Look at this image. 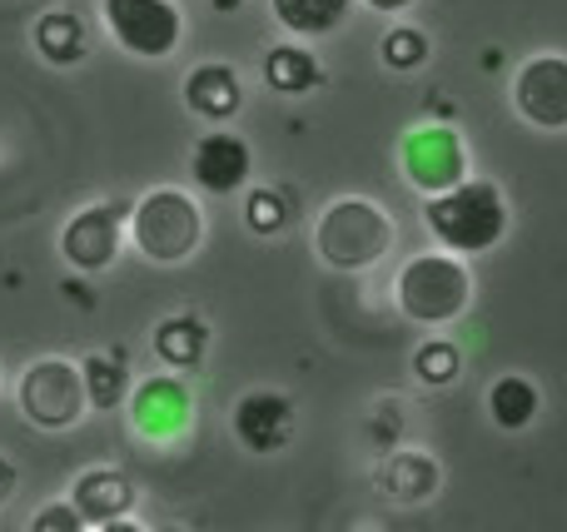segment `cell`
Here are the masks:
<instances>
[{
    "instance_id": "6da1fadb",
    "label": "cell",
    "mask_w": 567,
    "mask_h": 532,
    "mask_svg": "<svg viewBox=\"0 0 567 532\" xmlns=\"http://www.w3.org/2000/svg\"><path fill=\"white\" fill-rule=\"evenodd\" d=\"M423 225L439 239V249H453V254H488V249L503 244L508 234V199H503L498 185L488 179H458L443 195H429L423 205Z\"/></svg>"
},
{
    "instance_id": "7a4b0ae2",
    "label": "cell",
    "mask_w": 567,
    "mask_h": 532,
    "mask_svg": "<svg viewBox=\"0 0 567 532\" xmlns=\"http://www.w3.org/2000/svg\"><path fill=\"white\" fill-rule=\"evenodd\" d=\"M393 249V219L383 215L373 199L343 195L313 225V254L333 269V274H363Z\"/></svg>"
},
{
    "instance_id": "3957f363",
    "label": "cell",
    "mask_w": 567,
    "mask_h": 532,
    "mask_svg": "<svg viewBox=\"0 0 567 532\" xmlns=\"http://www.w3.org/2000/svg\"><path fill=\"white\" fill-rule=\"evenodd\" d=\"M393 299H399V314L409 319V324L443 328L468 314L473 274H468V264H463V254H453V249H443V254H419L399 269Z\"/></svg>"
},
{
    "instance_id": "277c9868",
    "label": "cell",
    "mask_w": 567,
    "mask_h": 532,
    "mask_svg": "<svg viewBox=\"0 0 567 532\" xmlns=\"http://www.w3.org/2000/svg\"><path fill=\"white\" fill-rule=\"evenodd\" d=\"M130 239L150 264H185L205 244V209L185 189H150L130 209Z\"/></svg>"
},
{
    "instance_id": "5b68a950",
    "label": "cell",
    "mask_w": 567,
    "mask_h": 532,
    "mask_svg": "<svg viewBox=\"0 0 567 532\" xmlns=\"http://www.w3.org/2000/svg\"><path fill=\"white\" fill-rule=\"evenodd\" d=\"M90 394H85V368L70 358H40L20 378V414L45 434H65L85 418Z\"/></svg>"
},
{
    "instance_id": "8992f818",
    "label": "cell",
    "mask_w": 567,
    "mask_h": 532,
    "mask_svg": "<svg viewBox=\"0 0 567 532\" xmlns=\"http://www.w3.org/2000/svg\"><path fill=\"white\" fill-rule=\"evenodd\" d=\"M100 10L110 40L135 60H165L185 40V15L175 0H100Z\"/></svg>"
},
{
    "instance_id": "52a82bcc",
    "label": "cell",
    "mask_w": 567,
    "mask_h": 532,
    "mask_svg": "<svg viewBox=\"0 0 567 532\" xmlns=\"http://www.w3.org/2000/svg\"><path fill=\"white\" fill-rule=\"evenodd\" d=\"M403 175L419 195H443L458 179H468V149H463V135L453 125H419L403 135L399 145Z\"/></svg>"
},
{
    "instance_id": "ba28073f",
    "label": "cell",
    "mask_w": 567,
    "mask_h": 532,
    "mask_svg": "<svg viewBox=\"0 0 567 532\" xmlns=\"http://www.w3.org/2000/svg\"><path fill=\"white\" fill-rule=\"evenodd\" d=\"M513 105L528 119L533 129H548V135H563L567 129V55H543L523 60V70L513 75Z\"/></svg>"
},
{
    "instance_id": "9c48e42d",
    "label": "cell",
    "mask_w": 567,
    "mask_h": 532,
    "mask_svg": "<svg viewBox=\"0 0 567 532\" xmlns=\"http://www.w3.org/2000/svg\"><path fill=\"white\" fill-rule=\"evenodd\" d=\"M130 424H135L140 438H155V444H169L179 438L189 424H195V394L179 374H155L130 394Z\"/></svg>"
},
{
    "instance_id": "30bf717a",
    "label": "cell",
    "mask_w": 567,
    "mask_h": 532,
    "mask_svg": "<svg viewBox=\"0 0 567 532\" xmlns=\"http://www.w3.org/2000/svg\"><path fill=\"white\" fill-rule=\"evenodd\" d=\"M120 239H125L120 209L115 205H90L60 229V254H65V264L80 269V274H100V269L115 264Z\"/></svg>"
},
{
    "instance_id": "8fae6325",
    "label": "cell",
    "mask_w": 567,
    "mask_h": 532,
    "mask_svg": "<svg viewBox=\"0 0 567 532\" xmlns=\"http://www.w3.org/2000/svg\"><path fill=\"white\" fill-rule=\"evenodd\" d=\"M189 175H195V185L205 189V195H239V189L249 185V175H255V155H249V145L239 135H199L195 149H189Z\"/></svg>"
},
{
    "instance_id": "7c38bea8",
    "label": "cell",
    "mask_w": 567,
    "mask_h": 532,
    "mask_svg": "<svg viewBox=\"0 0 567 532\" xmlns=\"http://www.w3.org/2000/svg\"><path fill=\"white\" fill-rule=\"evenodd\" d=\"M235 438L249 453H279L293 438V404L275 388H255L235 404Z\"/></svg>"
},
{
    "instance_id": "4fadbf2b",
    "label": "cell",
    "mask_w": 567,
    "mask_h": 532,
    "mask_svg": "<svg viewBox=\"0 0 567 532\" xmlns=\"http://www.w3.org/2000/svg\"><path fill=\"white\" fill-rule=\"evenodd\" d=\"M70 503L80 508L85 528H115V532H130V508H135V483L115 468H90V473L75 478V493Z\"/></svg>"
},
{
    "instance_id": "5bb4252c",
    "label": "cell",
    "mask_w": 567,
    "mask_h": 532,
    "mask_svg": "<svg viewBox=\"0 0 567 532\" xmlns=\"http://www.w3.org/2000/svg\"><path fill=\"white\" fill-rule=\"evenodd\" d=\"M185 105H189V115L215 119V125L235 119L239 105H245L239 70L235 65H219V60H209V65H195V70H189V80H185Z\"/></svg>"
},
{
    "instance_id": "9a60e30c",
    "label": "cell",
    "mask_w": 567,
    "mask_h": 532,
    "mask_svg": "<svg viewBox=\"0 0 567 532\" xmlns=\"http://www.w3.org/2000/svg\"><path fill=\"white\" fill-rule=\"evenodd\" d=\"M209 354V324L199 314H175L155 328V358L175 374H195Z\"/></svg>"
},
{
    "instance_id": "2e32d148",
    "label": "cell",
    "mask_w": 567,
    "mask_h": 532,
    "mask_svg": "<svg viewBox=\"0 0 567 532\" xmlns=\"http://www.w3.org/2000/svg\"><path fill=\"white\" fill-rule=\"evenodd\" d=\"M269 10H275V20L289 35L319 40V35H333L349 20L353 0H269Z\"/></svg>"
},
{
    "instance_id": "e0dca14e",
    "label": "cell",
    "mask_w": 567,
    "mask_h": 532,
    "mask_svg": "<svg viewBox=\"0 0 567 532\" xmlns=\"http://www.w3.org/2000/svg\"><path fill=\"white\" fill-rule=\"evenodd\" d=\"M543 408V394L533 378L523 374H503L498 384L488 388V418L503 428V434H518V428H528L533 418H538Z\"/></svg>"
},
{
    "instance_id": "ac0fdd59",
    "label": "cell",
    "mask_w": 567,
    "mask_h": 532,
    "mask_svg": "<svg viewBox=\"0 0 567 532\" xmlns=\"http://www.w3.org/2000/svg\"><path fill=\"white\" fill-rule=\"evenodd\" d=\"M383 493L399 498V503H423V498L439 493V463L429 453H393L379 473Z\"/></svg>"
},
{
    "instance_id": "d6986e66",
    "label": "cell",
    "mask_w": 567,
    "mask_h": 532,
    "mask_svg": "<svg viewBox=\"0 0 567 532\" xmlns=\"http://www.w3.org/2000/svg\"><path fill=\"white\" fill-rule=\"evenodd\" d=\"M319 60L309 55L303 45H275L265 55V85L275 90V95H309L313 85H319Z\"/></svg>"
},
{
    "instance_id": "ffe728a7",
    "label": "cell",
    "mask_w": 567,
    "mask_h": 532,
    "mask_svg": "<svg viewBox=\"0 0 567 532\" xmlns=\"http://www.w3.org/2000/svg\"><path fill=\"white\" fill-rule=\"evenodd\" d=\"M35 50L50 65H80L85 60V25L75 10H50L35 25Z\"/></svg>"
},
{
    "instance_id": "44dd1931",
    "label": "cell",
    "mask_w": 567,
    "mask_h": 532,
    "mask_svg": "<svg viewBox=\"0 0 567 532\" xmlns=\"http://www.w3.org/2000/svg\"><path fill=\"white\" fill-rule=\"evenodd\" d=\"M80 368H85V394H90L95 414L120 408L130 398V374H125V358L120 354H90Z\"/></svg>"
},
{
    "instance_id": "7402d4cb",
    "label": "cell",
    "mask_w": 567,
    "mask_h": 532,
    "mask_svg": "<svg viewBox=\"0 0 567 532\" xmlns=\"http://www.w3.org/2000/svg\"><path fill=\"white\" fill-rule=\"evenodd\" d=\"M458 368H463V354H458V344H449V338H429V344L413 354V374H419L429 388L453 384Z\"/></svg>"
},
{
    "instance_id": "603a6c76",
    "label": "cell",
    "mask_w": 567,
    "mask_h": 532,
    "mask_svg": "<svg viewBox=\"0 0 567 532\" xmlns=\"http://www.w3.org/2000/svg\"><path fill=\"white\" fill-rule=\"evenodd\" d=\"M429 60V35L419 25H393L383 35V65L389 70H419Z\"/></svg>"
},
{
    "instance_id": "cb8c5ba5",
    "label": "cell",
    "mask_w": 567,
    "mask_h": 532,
    "mask_svg": "<svg viewBox=\"0 0 567 532\" xmlns=\"http://www.w3.org/2000/svg\"><path fill=\"white\" fill-rule=\"evenodd\" d=\"M245 225L255 229V234H279V229L289 225V205H284L279 189H255V195L245 199Z\"/></svg>"
},
{
    "instance_id": "d4e9b609",
    "label": "cell",
    "mask_w": 567,
    "mask_h": 532,
    "mask_svg": "<svg viewBox=\"0 0 567 532\" xmlns=\"http://www.w3.org/2000/svg\"><path fill=\"white\" fill-rule=\"evenodd\" d=\"M85 528V518H80V508L75 503H50V508H40L35 518H30V532H80Z\"/></svg>"
},
{
    "instance_id": "484cf974",
    "label": "cell",
    "mask_w": 567,
    "mask_h": 532,
    "mask_svg": "<svg viewBox=\"0 0 567 532\" xmlns=\"http://www.w3.org/2000/svg\"><path fill=\"white\" fill-rule=\"evenodd\" d=\"M369 10H379V15H403V10H413L419 0H363Z\"/></svg>"
},
{
    "instance_id": "4316f807",
    "label": "cell",
    "mask_w": 567,
    "mask_h": 532,
    "mask_svg": "<svg viewBox=\"0 0 567 532\" xmlns=\"http://www.w3.org/2000/svg\"><path fill=\"white\" fill-rule=\"evenodd\" d=\"M10 493H16V468H10L6 458H0V503H6Z\"/></svg>"
},
{
    "instance_id": "83f0119b",
    "label": "cell",
    "mask_w": 567,
    "mask_h": 532,
    "mask_svg": "<svg viewBox=\"0 0 567 532\" xmlns=\"http://www.w3.org/2000/svg\"><path fill=\"white\" fill-rule=\"evenodd\" d=\"M209 6H215V10H219V15H235V10H239V6H245V0H209Z\"/></svg>"
}]
</instances>
